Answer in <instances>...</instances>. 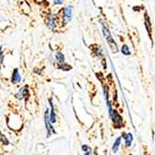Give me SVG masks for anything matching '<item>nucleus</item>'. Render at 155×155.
<instances>
[{
  "mask_svg": "<svg viewBox=\"0 0 155 155\" xmlns=\"http://www.w3.org/2000/svg\"><path fill=\"white\" fill-rule=\"evenodd\" d=\"M102 27H103V34H104L105 35V38L107 42L109 43L110 47H111L113 53H116L118 51V48H117V45H116V43L114 42V40L112 39V37L111 35V34H110V31L108 30V28L104 25V23H102Z\"/></svg>",
  "mask_w": 155,
  "mask_h": 155,
  "instance_id": "nucleus-1",
  "label": "nucleus"
},
{
  "mask_svg": "<svg viewBox=\"0 0 155 155\" xmlns=\"http://www.w3.org/2000/svg\"><path fill=\"white\" fill-rule=\"evenodd\" d=\"M73 16V7L72 6H68V7L64 8L62 10V19L65 23H68L72 20Z\"/></svg>",
  "mask_w": 155,
  "mask_h": 155,
  "instance_id": "nucleus-2",
  "label": "nucleus"
},
{
  "mask_svg": "<svg viewBox=\"0 0 155 155\" xmlns=\"http://www.w3.org/2000/svg\"><path fill=\"white\" fill-rule=\"evenodd\" d=\"M45 123H46V127H47V130H48V137L50 136V131H52L54 134H56V131L54 130V128L50 125L49 118H48V110H47L46 113H45Z\"/></svg>",
  "mask_w": 155,
  "mask_h": 155,
  "instance_id": "nucleus-3",
  "label": "nucleus"
},
{
  "mask_svg": "<svg viewBox=\"0 0 155 155\" xmlns=\"http://www.w3.org/2000/svg\"><path fill=\"white\" fill-rule=\"evenodd\" d=\"M110 116H111V118L113 122V124L116 125H120L121 123H122V117L117 113V112L116 111H112V112L110 114Z\"/></svg>",
  "mask_w": 155,
  "mask_h": 155,
  "instance_id": "nucleus-4",
  "label": "nucleus"
},
{
  "mask_svg": "<svg viewBox=\"0 0 155 155\" xmlns=\"http://www.w3.org/2000/svg\"><path fill=\"white\" fill-rule=\"evenodd\" d=\"M47 25L48 27L50 29H54L56 27V22H55V17L52 13H50L48 15L47 19Z\"/></svg>",
  "mask_w": 155,
  "mask_h": 155,
  "instance_id": "nucleus-5",
  "label": "nucleus"
},
{
  "mask_svg": "<svg viewBox=\"0 0 155 155\" xmlns=\"http://www.w3.org/2000/svg\"><path fill=\"white\" fill-rule=\"evenodd\" d=\"M21 80H22V77L20 73H19V70L14 69L13 74H12V77H11V82L13 84H18L21 82Z\"/></svg>",
  "mask_w": 155,
  "mask_h": 155,
  "instance_id": "nucleus-6",
  "label": "nucleus"
},
{
  "mask_svg": "<svg viewBox=\"0 0 155 155\" xmlns=\"http://www.w3.org/2000/svg\"><path fill=\"white\" fill-rule=\"evenodd\" d=\"M49 103H50V106H51V111H50V115H48V118H49V122L51 123V124H53V123L56 122V113H55L53 103H52V99H49Z\"/></svg>",
  "mask_w": 155,
  "mask_h": 155,
  "instance_id": "nucleus-7",
  "label": "nucleus"
},
{
  "mask_svg": "<svg viewBox=\"0 0 155 155\" xmlns=\"http://www.w3.org/2000/svg\"><path fill=\"white\" fill-rule=\"evenodd\" d=\"M123 138L125 139V146L126 147H130L132 144V140H133V137L131 134H126V133H123Z\"/></svg>",
  "mask_w": 155,
  "mask_h": 155,
  "instance_id": "nucleus-8",
  "label": "nucleus"
},
{
  "mask_svg": "<svg viewBox=\"0 0 155 155\" xmlns=\"http://www.w3.org/2000/svg\"><path fill=\"white\" fill-rule=\"evenodd\" d=\"M28 93V89H27V87H23L20 89V91H19L17 94H16V98L19 99H23L25 95Z\"/></svg>",
  "mask_w": 155,
  "mask_h": 155,
  "instance_id": "nucleus-9",
  "label": "nucleus"
},
{
  "mask_svg": "<svg viewBox=\"0 0 155 155\" xmlns=\"http://www.w3.org/2000/svg\"><path fill=\"white\" fill-rule=\"evenodd\" d=\"M145 25H146V28L149 32V35H150V36L151 38V25L150 17L148 16L147 13H145Z\"/></svg>",
  "mask_w": 155,
  "mask_h": 155,
  "instance_id": "nucleus-10",
  "label": "nucleus"
},
{
  "mask_svg": "<svg viewBox=\"0 0 155 155\" xmlns=\"http://www.w3.org/2000/svg\"><path fill=\"white\" fill-rule=\"evenodd\" d=\"M121 139H122V138L119 137V138H117V139L115 140L114 144L112 146V151L113 152H117L118 149H119V146H120V143H121Z\"/></svg>",
  "mask_w": 155,
  "mask_h": 155,
  "instance_id": "nucleus-11",
  "label": "nucleus"
},
{
  "mask_svg": "<svg viewBox=\"0 0 155 155\" xmlns=\"http://www.w3.org/2000/svg\"><path fill=\"white\" fill-rule=\"evenodd\" d=\"M122 53L125 56L130 55V50H129V48L127 47V45H124V46L122 47Z\"/></svg>",
  "mask_w": 155,
  "mask_h": 155,
  "instance_id": "nucleus-12",
  "label": "nucleus"
},
{
  "mask_svg": "<svg viewBox=\"0 0 155 155\" xmlns=\"http://www.w3.org/2000/svg\"><path fill=\"white\" fill-rule=\"evenodd\" d=\"M82 149H83L84 152H85V155H90V153H91V149H90L88 146L84 145V146L82 147Z\"/></svg>",
  "mask_w": 155,
  "mask_h": 155,
  "instance_id": "nucleus-13",
  "label": "nucleus"
},
{
  "mask_svg": "<svg viewBox=\"0 0 155 155\" xmlns=\"http://www.w3.org/2000/svg\"><path fill=\"white\" fill-rule=\"evenodd\" d=\"M0 139H1V141L3 142V144L4 145H9V140L6 138V137L4 135L2 134H0Z\"/></svg>",
  "mask_w": 155,
  "mask_h": 155,
  "instance_id": "nucleus-14",
  "label": "nucleus"
},
{
  "mask_svg": "<svg viewBox=\"0 0 155 155\" xmlns=\"http://www.w3.org/2000/svg\"><path fill=\"white\" fill-rule=\"evenodd\" d=\"M95 51H96V54H97V56H98V57H101L102 56V50L100 48H97Z\"/></svg>",
  "mask_w": 155,
  "mask_h": 155,
  "instance_id": "nucleus-15",
  "label": "nucleus"
},
{
  "mask_svg": "<svg viewBox=\"0 0 155 155\" xmlns=\"http://www.w3.org/2000/svg\"><path fill=\"white\" fill-rule=\"evenodd\" d=\"M2 61H3V54H2V48L0 46V66H1Z\"/></svg>",
  "mask_w": 155,
  "mask_h": 155,
  "instance_id": "nucleus-16",
  "label": "nucleus"
},
{
  "mask_svg": "<svg viewBox=\"0 0 155 155\" xmlns=\"http://www.w3.org/2000/svg\"><path fill=\"white\" fill-rule=\"evenodd\" d=\"M55 5H59V4H62V0H55L54 1Z\"/></svg>",
  "mask_w": 155,
  "mask_h": 155,
  "instance_id": "nucleus-17",
  "label": "nucleus"
}]
</instances>
